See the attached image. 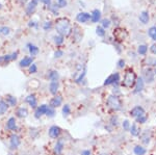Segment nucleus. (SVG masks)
<instances>
[{
	"label": "nucleus",
	"instance_id": "obj_14",
	"mask_svg": "<svg viewBox=\"0 0 156 155\" xmlns=\"http://www.w3.org/2000/svg\"><path fill=\"white\" fill-rule=\"evenodd\" d=\"M38 2H39V0H30L28 2V4L26 5V14L27 15H31V14L34 13V10H36V6H38Z\"/></svg>",
	"mask_w": 156,
	"mask_h": 155
},
{
	"label": "nucleus",
	"instance_id": "obj_34",
	"mask_svg": "<svg viewBox=\"0 0 156 155\" xmlns=\"http://www.w3.org/2000/svg\"><path fill=\"white\" fill-rule=\"evenodd\" d=\"M53 39H54V43L57 46H60V45H62V43H64V36H60V34H58V36H55Z\"/></svg>",
	"mask_w": 156,
	"mask_h": 155
},
{
	"label": "nucleus",
	"instance_id": "obj_44",
	"mask_svg": "<svg viewBox=\"0 0 156 155\" xmlns=\"http://www.w3.org/2000/svg\"><path fill=\"white\" fill-rule=\"evenodd\" d=\"M147 65L156 67V58H149V60H147Z\"/></svg>",
	"mask_w": 156,
	"mask_h": 155
},
{
	"label": "nucleus",
	"instance_id": "obj_48",
	"mask_svg": "<svg viewBox=\"0 0 156 155\" xmlns=\"http://www.w3.org/2000/svg\"><path fill=\"white\" fill-rule=\"evenodd\" d=\"M124 66H125V62L123 60H120L119 62H118V68H119V69L124 68Z\"/></svg>",
	"mask_w": 156,
	"mask_h": 155
},
{
	"label": "nucleus",
	"instance_id": "obj_38",
	"mask_svg": "<svg viewBox=\"0 0 156 155\" xmlns=\"http://www.w3.org/2000/svg\"><path fill=\"white\" fill-rule=\"evenodd\" d=\"M46 116L48 117V118H53V117L55 116V108H52V107H50L48 108V110H47V114Z\"/></svg>",
	"mask_w": 156,
	"mask_h": 155
},
{
	"label": "nucleus",
	"instance_id": "obj_31",
	"mask_svg": "<svg viewBox=\"0 0 156 155\" xmlns=\"http://www.w3.org/2000/svg\"><path fill=\"white\" fill-rule=\"evenodd\" d=\"M138 52L140 55H146L148 52V46L147 45H140L138 48Z\"/></svg>",
	"mask_w": 156,
	"mask_h": 155
},
{
	"label": "nucleus",
	"instance_id": "obj_25",
	"mask_svg": "<svg viewBox=\"0 0 156 155\" xmlns=\"http://www.w3.org/2000/svg\"><path fill=\"white\" fill-rule=\"evenodd\" d=\"M8 107H10V105L6 103V101L4 99H0V116H4L6 114Z\"/></svg>",
	"mask_w": 156,
	"mask_h": 155
},
{
	"label": "nucleus",
	"instance_id": "obj_20",
	"mask_svg": "<svg viewBox=\"0 0 156 155\" xmlns=\"http://www.w3.org/2000/svg\"><path fill=\"white\" fill-rule=\"evenodd\" d=\"M144 88H145V80L143 79V77L138 78V80H136V83H135L134 93H140V92L144 90Z\"/></svg>",
	"mask_w": 156,
	"mask_h": 155
},
{
	"label": "nucleus",
	"instance_id": "obj_7",
	"mask_svg": "<svg viewBox=\"0 0 156 155\" xmlns=\"http://www.w3.org/2000/svg\"><path fill=\"white\" fill-rule=\"evenodd\" d=\"M129 114H130V116L132 117V118H134V119H138V118H140V117L145 116L146 111H145V109L142 107V106L138 105V106H134V107L130 110Z\"/></svg>",
	"mask_w": 156,
	"mask_h": 155
},
{
	"label": "nucleus",
	"instance_id": "obj_5",
	"mask_svg": "<svg viewBox=\"0 0 156 155\" xmlns=\"http://www.w3.org/2000/svg\"><path fill=\"white\" fill-rule=\"evenodd\" d=\"M48 134H49L50 139H53V140H56L62 134V128L60 126H56V125H53L49 128V131H48Z\"/></svg>",
	"mask_w": 156,
	"mask_h": 155
},
{
	"label": "nucleus",
	"instance_id": "obj_46",
	"mask_svg": "<svg viewBox=\"0 0 156 155\" xmlns=\"http://www.w3.org/2000/svg\"><path fill=\"white\" fill-rule=\"evenodd\" d=\"M150 51H151V53H152V54H155V55H156V44L151 45Z\"/></svg>",
	"mask_w": 156,
	"mask_h": 155
},
{
	"label": "nucleus",
	"instance_id": "obj_36",
	"mask_svg": "<svg viewBox=\"0 0 156 155\" xmlns=\"http://www.w3.org/2000/svg\"><path fill=\"white\" fill-rule=\"evenodd\" d=\"M10 29L8 27H6V26H1L0 27V34H3V36H8V34H10Z\"/></svg>",
	"mask_w": 156,
	"mask_h": 155
},
{
	"label": "nucleus",
	"instance_id": "obj_2",
	"mask_svg": "<svg viewBox=\"0 0 156 155\" xmlns=\"http://www.w3.org/2000/svg\"><path fill=\"white\" fill-rule=\"evenodd\" d=\"M138 80V75L136 73L132 70V69H127L125 71L124 77L122 80V86H124L125 88H132L133 86H135Z\"/></svg>",
	"mask_w": 156,
	"mask_h": 155
},
{
	"label": "nucleus",
	"instance_id": "obj_30",
	"mask_svg": "<svg viewBox=\"0 0 156 155\" xmlns=\"http://www.w3.org/2000/svg\"><path fill=\"white\" fill-rule=\"evenodd\" d=\"M133 152H134L135 155H145L146 153H147V150H146V148L138 145V146H135V147H134V149H133Z\"/></svg>",
	"mask_w": 156,
	"mask_h": 155
},
{
	"label": "nucleus",
	"instance_id": "obj_15",
	"mask_svg": "<svg viewBox=\"0 0 156 155\" xmlns=\"http://www.w3.org/2000/svg\"><path fill=\"white\" fill-rule=\"evenodd\" d=\"M91 17H92L91 14L82 12V13L77 14V16H76V20H77L78 22H80V23H86V22H88V21L91 20Z\"/></svg>",
	"mask_w": 156,
	"mask_h": 155
},
{
	"label": "nucleus",
	"instance_id": "obj_51",
	"mask_svg": "<svg viewBox=\"0 0 156 155\" xmlns=\"http://www.w3.org/2000/svg\"><path fill=\"white\" fill-rule=\"evenodd\" d=\"M99 155H109L108 153H101V154H99Z\"/></svg>",
	"mask_w": 156,
	"mask_h": 155
},
{
	"label": "nucleus",
	"instance_id": "obj_3",
	"mask_svg": "<svg viewBox=\"0 0 156 155\" xmlns=\"http://www.w3.org/2000/svg\"><path fill=\"white\" fill-rule=\"evenodd\" d=\"M107 105L114 110H120L122 108V102L119 99V97L116 95H109L107 98Z\"/></svg>",
	"mask_w": 156,
	"mask_h": 155
},
{
	"label": "nucleus",
	"instance_id": "obj_45",
	"mask_svg": "<svg viewBox=\"0 0 156 155\" xmlns=\"http://www.w3.org/2000/svg\"><path fill=\"white\" fill-rule=\"evenodd\" d=\"M62 54H64V52H62V50H57V51H55L54 56L58 58V57H62Z\"/></svg>",
	"mask_w": 156,
	"mask_h": 155
},
{
	"label": "nucleus",
	"instance_id": "obj_41",
	"mask_svg": "<svg viewBox=\"0 0 156 155\" xmlns=\"http://www.w3.org/2000/svg\"><path fill=\"white\" fill-rule=\"evenodd\" d=\"M56 5L58 8H66L67 6V1L66 0H56Z\"/></svg>",
	"mask_w": 156,
	"mask_h": 155
},
{
	"label": "nucleus",
	"instance_id": "obj_8",
	"mask_svg": "<svg viewBox=\"0 0 156 155\" xmlns=\"http://www.w3.org/2000/svg\"><path fill=\"white\" fill-rule=\"evenodd\" d=\"M49 108V105H47V104H42V105L38 106L34 110V118L36 119H40L42 116H46L47 114V110Z\"/></svg>",
	"mask_w": 156,
	"mask_h": 155
},
{
	"label": "nucleus",
	"instance_id": "obj_35",
	"mask_svg": "<svg viewBox=\"0 0 156 155\" xmlns=\"http://www.w3.org/2000/svg\"><path fill=\"white\" fill-rule=\"evenodd\" d=\"M96 34L98 36H105V29L102 26H98L96 28Z\"/></svg>",
	"mask_w": 156,
	"mask_h": 155
},
{
	"label": "nucleus",
	"instance_id": "obj_9",
	"mask_svg": "<svg viewBox=\"0 0 156 155\" xmlns=\"http://www.w3.org/2000/svg\"><path fill=\"white\" fill-rule=\"evenodd\" d=\"M120 74L119 73H114L112 75H109L108 77L104 81V85H110V84H118L120 82Z\"/></svg>",
	"mask_w": 156,
	"mask_h": 155
},
{
	"label": "nucleus",
	"instance_id": "obj_4",
	"mask_svg": "<svg viewBox=\"0 0 156 155\" xmlns=\"http://www.w3.org/2000/svg\"><path fill=\"white\" fill-rule=\"evenodd\" d=\"M114 39L119 42L124 41L125 39H127L128 36V32L126 31V29L121 28V27H118L114 30Z\"/></svg>",
	"mask_w": 156,
	"mask_h": 155
},
{
	"label": "nucleus",
	"instance_id": "obj_52",
	"mask_svg": "<svg viewBox=\"0 0 156 155\" xmlns=\"http://www.w3.org/2000/svg\"><path fill=\"white\" fill-rule=\"evenodd\" d=\"M154 74H155V75H156V69H155V70H154Z\"/></svg>",
	"mask_w": 156,
	"mask_h": 155
},
{
	"label": "nucleus",
	"instance_id": "obj_11",
	"mask_svg": "<svg viewBox=\"0 0 156 155\" xmlns=\"http://www.w3.org/2000/svg\"><path fill=\"white\" fill-rule=\"evenodd\" d=\"M19 52L16 51L12 54H8V55H3V56H0V64H8L12 60H15L17 57H18Z\"/></svg>",
	"mask_w": 156,
	"mask_h": 155
},
{
	"label": "nucleus",
	"instance_id": "obj_17",
	"mask_svg": "<svg viewBox=\"0 0 156 155\" xmlns=\"http://www.w3.org/2000/svg\"><path fill=\"white\" fill-rule=\"evenodd\" d=\"M6 128L10 131H16L17 130V120L15 117H10L6 122Z\"/></svg>",
	"mask_w": 156,
	"mask_h": 155
},
{
	"label": "nucleus",
	"instance_id": "obj_18",
	"mask_svg": "<svg viewBox=\"0 0 156 155\" xmlns=\"http://www.w3.org/2000/svg\"><path fill=\"white\" fill-rule=\"evenodd\" d=\"M32 64H34V57L32 56H25L20 60V67L22 68L30 67Z\"/></svg>",
	"mask_w": 156,
	"mask_h": 155
},
{
	"label": "nucleus",
	"instance_id": "obj_33",
	"mask_svg": "<svg viewBox=\"0 0 156 155\" xmlns=\"http://www.w3.org/2000/svg\"><path fill=\"white\" fill-rule=\"evenodd\" d=\"M70 114H71L70 105H69V104H65L64 107H62V115H64V117H68Z\"/></svg>",
	"mask_w": 156,
	"mask_h": 155
},
{
	"label": "nucleus",
	"instance_id": "obj_24",
	"mask_svg": "<svg viewBox=\"0 0 156 155\" xmlns=\"http://www.w3.org/2000/svg\"><path fill=\"white\" fill-rule=\"evenodd\" d=\"M138 19H140V23H142V24H148L149 20H150L149 13L147 12V10H143V12L140 14V17H138Z\"/></svg>",
	"mask_w": 156,
	"mask_h": 155
},
{
	"label": "nucleus",
	"instance_id": "obj_22",
	"mask_svg": "<svg viewBox=\"0 0 156 155\" xmlns=\"http://www.w3.org/2000/svg\"><path fill=\"white\" fill-rule=\"evenodd\" d=\"M140 141H142L143 144L148 145L151 141V132L149 131V130H145V131L142 133V135H140Z\"/></svg>",
	"mask_w": 156,
	"mask_h": 155
},
{
	"label": "nucleus",
	"instance_id": "obj_29",
	"mask_svg": "<svg viewBox=\"0 0 156 155\" xmlns=\"http://www.w3.org/2000/svg\"><path fill=\"white\" fill-rule=\"evenodd\" d=\"M48 78H49L50 81H58V78H60V74L54 70L49 71L48 73Z\"/></svg>",
	"mask_w": 156,
	"mask_h": 155
},
{
	"label": "nucleus",
	"instance_id": "obj_27",
	"mask_svg": "<svg viewBox=\"0 0 156 155\" xmlns=\"http://www.w3.org/2000/svg\"><path fill=\"white\" fill-rule=\"evenodd\" d=\"M130 133H131V135H133V136H138L140 133V129L138 127V125L135 124V123H133L131 126H130V129H129Z\"/></svg>",
	"mask_w": 156,
	"mask_h": 155
},
{
	"label": "nucleus",
	"instance_id": "obj_19",
	"mask_svg": "<svg viewBox=\"0 0 156 155\" xmlns=\"http://www.w3.org/2000/svg\"><path fill=\"white\" fill-rule=\"evenodd\" d=\"M64 147H65V143H64V141H62V139H60V140L56 142V144H55V146H54L55 154H56V155L62 154V151H64Z\"/></svg>",
	"mask_w": 156,
	"mask_h": 155
},
{
	"label": "nucleus",
	"instance_id": "obj_39",
	"mask_svg": "<svg viewBox=\"0 0 156 155\" xmlns=\"http://www.w3.org/2000/svg\"><path fill=\"white\" fill-rule=\"evenodd\" d=\"M101 24H102V27H103L104 29L108 28L109 26H110V20H109V19H103Z\"/></svg>",
	"mask_w": 156,
	"mask_h": 155
},
{
	"label": "nucleus",
	"instance_id": "obj_23",
	"mask_svg": "<svg viewBox=\"0 0 156 155\" xmlns=\"http://www.w3.org/2000/svg\"><path fill=\"white\" fill-rule=\"evenodd\" d=\"M5 101H6V103L10 106V107H16L17 106V103H18V100L16 98L15 96H12V95H6L5 96Z\"/></svg>",
	"mask_w": 156,
	"mask_h": 155
},
{
	"label": "nucleus",
	"instance_id": "obj_43",
	"mask_svg": "<svg viewBox=\"0 0 156 155\" xmlns=\"http://www.w3.org/2000/svg\"><path fill=\"white\" fill-rule=\"evenodd\" d=\"M130 123H129V121L128 120H125L124 122H123V129L124 130H129L130 129Z\"/></svg>",
	"mask_w": 156,
	"mask_h": 155
},
{
	"label": "nucleus",
	"instance_id": "obj_42",
	"mask_svg": "<svg viewBox=\"0 0 156 155\" xmlns=\"http://www.w3.org/2000/svg\"><path fill=\"white\" fill-rule=\"evenodd\" d=\"M38 72V67H36V64H32V65L29 67V73L30 74H34V73Z\"/></svg>",
	"mask_w": 156,
	"mask_h": 155
},
{
	"label": "nucleus",
	"instance_id": "obj_40",
	"mask_svg": "<svg viewBox=\"0 0 156 155\" xmlns=\"http://www.w3.org/2000/svg\"><path fill=\"white\" fill-rule=\"evenodd\" d=\"M43 28H44V30H50V29L52 28V22H50V21H47V22H45L44 24H43Z\"/></svg>",
	"mask_w": 156,
	"mask_h": 155
},
{
	"label": "nucleus",
	"instance_id": "obj_16",
	"mask_svg": "<svg viewBox=\"0 0 156 155\" xmlns=\"http://www.w3.org/2000/svg\"><path fill=\"white\" fill-rule=\"evenodd\" d=\"M28 116V109L26 108L25 106H20L16 110V117L20 118V119H25L26 117Z\"/></svg>",
	"mask_w": 156,
	"mask_h": 155
},
{
	"label": "nucleus",
	"instance_id": "obj_32",
	"mask_svg": "<svg viewBox=\"0 0 156 155\" xmlns=\"http://www.w3.org/2000/svg\"><path fill=\"white\" fill-rule=\"evenodd\" d=\"M148 34L151 39L156 42V26H152L148 30Z\"/></svg>",
	"mask_w": 156,
	"mask_h": 155
},
{
	"label": "nucleus",
	"instance_id": "obj_10",
	"mask_svg": "<svg viewBox=\"0 0 156 155\" xmlns=\"http://www.w3.org/2000/svg\"><path fill=\"white\" fill-rule=\"evenodd\" d=\"M154 71H152L150 68H146L143 70V79L147 82H153L154 80Z\"/></svg>",
	"mask_w": 156,
	"mask_h": 155
},
{
	"label": "nucleus",
	"instance_id": "obj_49",
	"mask_svg": "<svg viewBox=\"0 0 156 155\" xmlns=\"http://www.w3.org/2000/svg\"><path fill=\"white\" fill-rule=\"evenodd\" d=\"M81 155H91V151L90 150H83L81 152Z\"/></svg>",
	"mask_w": 156,
	"mask_h": 155
},
{
	"label": "nucleus",
	"instance_id": "obj_12",
	"mask_svg": "<svg viewBox=\"0 0 156 155\" xmlns=\"http://www.w3.org/2000/svg\"><path fill=\"white\" fill-rule=\"evenodd\" d=\"M62 104V97L60 95H55L49 102V106L52 107V108H57V107H60Z\"/></svg>",
	"mask_w": 156,
	"mask_h": 155
},
{
	"label": "nucleus",
	"instance_id": "obj_1",
	"mask_svg": "<svg viewBox=\"0 0 156 155\" xmlns=\"http://www.w3.org/2000/svg\"><path fill=\"white\" fill-rule=\"evenodd\" d=\"M55 29L58 32V34L62 36H68L71 34L72 28H71V24L70 21L66 18H60L56 21V24H55Z\"/></svg>",
	"mask_w": 156,
	"mask_h": 155
},
{
	"label": "nucleus",
	"instance_id": "obj_13",
	"mask_svg": "<svg viewBox=\"0 0 156 155\" xmlns=\"http://www.w3.org/2000/svg\"><path fill=\"white\" fill-rule=\"evenodd\" d=\"M25 102L30 106L31 108L36 109V107H38V100H36V95H34V94L27 96V97L25 98Z\"/></svg>",
	"mask_w": 156,
	"mask_h": 155
},
{
	"label": "nucleus",
	"instance_id": "obj_21",
	"mask_svg": "<svg viewBox=\"0 0 156 155\" xmlns=\"http://www.w3.org/2000/svg\"><path fill=\"white\" fill-rule=\"evenodd\" d=\"M91 20L93 23H98L101 20V12L99 10H94L91 14Z\"/></svg>",
	"mask_w": 156,
	"mask_h": 155
},
{
	"label": "nucleus",
	"instance_id": "obj_6",
	"mask_svg": "<svg viewBox=\"0 0 156 155\" xmlns=\"http://www.w3.org/2000/svg\"><path fill=\"white\" fill-rule=\"evenodd\" d=\"M21 145V139L19 135L12 134L10 136V150H16L18 149L19 146Z\"/></svg>",
	"mask_w": 156,
	"mask_h": 155
},
{
	"label": "nucleus",
	"instance_id": "obj_37",
	"mask_svg": "<svg viewBox=\"0 0 156 155\" xmlns=\"http://www.w3.org/2000/svg\"><path fill=\"white\" fill-rule=\"evenodd\" d=\"M147 120H148V116L145 115V116H142L140 118H138V119H135V121L138 122V123H140V124H144V123L147 122Z\"/></svg>",
	"mask_w": 156,
	"mask_h": 155
},
{
	"label": "nucleus",
	"instance_id": "obj_50",
	"mask_svg": "<svg viewBox=\"0 0 156 155\" xmlns=\"http://www.w3.org/2000/svg\"><path fill=\"white\" fill-rule=\"evenodd\" d=\"M19 1H20V2L22 3V4H24V3H26L27 1H28V0H19Z\"/></svg>",
	"mask_w": 156,
	"mask_h": 155
},
{
	"label": "nucleus",
	"instance_id": "obj_28",
	"mask_svg": "<svg viewBox=\"0 0 156 155\" xmlns=\"http://www.w3.org/2000/svg\"><path fill=\"white\" fill-rule=\"evenodd\" d=\"M27 48H28V51L32 56H36L38 53H39V47H36L34 44H27Z\"/></svg>",
	"mask_w": 156,
	"mask_h": 155
},
{
	"label": "nucleus",
	"instance_id": "obj_26",
	"mask_svg": "<svg viewBox=\"0 0 156 155\" xmlns=\"http://www.w3.org/2000/svg\"><path fill=\"white\" fill-rule=\"evenodd\" d=\"M58 88H60V83L58 81H51L49 84V91L52 95H56L58 92Z\"/></svg>",
	"mask_w": 156,
	"mask_h": 155
},
{
	"label": "nucleus",
	"instance_id": "obj_47",
	"mask_svg": "<svg viewBox=\"0 0 156 155\" xmlns=\"http://www.w3.org/2000/svg\"><path fill=\"white\" fill-rule=\"evenodd\" d=\"M40 1H41V2H43L44 4H46L47 6H48V8H50V6L52 5L51 0H40Z\"/></svg>",
	"mask_w": 156,
	"mask_h": 155
}]
</instances>
